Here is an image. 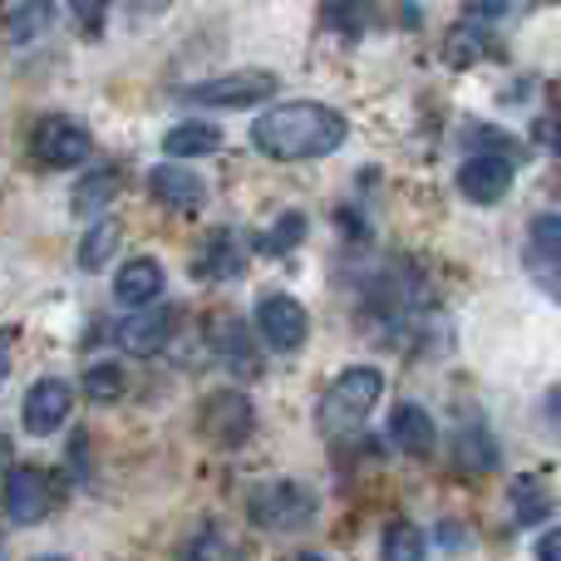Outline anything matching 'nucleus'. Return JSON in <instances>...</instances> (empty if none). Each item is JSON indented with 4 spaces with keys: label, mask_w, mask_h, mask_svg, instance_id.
<instances>
[{
    "label": "nucleus",
    "mask_w": 561,
    "mask_h": 561,
    "mask_svg": "<svg viewBox=\"0 0 561 561\" xmlns=\"http://www.w3.org/2000/svg\"><path fill=\"white\" fill-rule=\"evenodd\" d=\"M513 517L523 527L547 523V517H552V493H547L537 478H517V483H513Z\"/></svg>",
    "instance_id": "obj_20"
},
{
    "label": "nucleus",
    "mask_w": 561,
    "mask_h": 561,
    "mask_svg": "<svg viewBox=\"0 0 561 561\" xmlns=\"http://www.w3.org/2000/svg\"><path fill=\"white\" fill-rule=\"evenodd\" d=\"M30 153L45 168H79L94 153V138H89V128L75 124V118L49 114V118H39L35 134H30Z\"/></svg>",
    "instance_id": "obj_6"
},
{
    "label": "nucleus",
    "mask_w": 561,
    "mask_h": 561,
    "mask_svg": "<svg viewBox=\"0 0 561 561\" xmlns=\"http://www.w3.org/2000/svg\"><path fill=\"white\" fill-rule=\"evenodd\" d=\"M369 20V5L365 0H330L325 5V25L340 30V35H359Z\"/></svg>",
    "instance_id": "obj_26"
},
{
    "label": "nucleus",
    "mask_w": 561,
    "mask_h": 561,
    "mask_svg": "<svg viewBox=\"0 0 561 561\" xmlns=\"http://www.w3.org/2000/svg\"><path fill=\"white\" fill-rule=\"evenodd\" d=\"M256 335H262V345L280 350V355L300 350V345H306V335H310L306 306H300L296 296H286V290L262 296V300H256Z\"/></svg>",
    "instance_id": "obj_7"
},
{
    "label": "nucleus",
    "mask_w": 561,
    "mask_h": 561,
    "mask_svg": "<svg viewBox=\"0 0 561 561\" xmlns=\"http://www.w3.org/2000/svg\"><path fill=\"white\" fill-rule=\"evenodd\" d=\"M247 517H252L256 527H266V533H296V527H306L310 517H316V497L300 483H266L252 493Z\"/></svg>",
    "instance_id": "obj_5"
},
{
    "label": "nucleus",
    "mask_w": 561,
    "mask_h": 561,
    "mask_svg": "<svg viewBox=\"0 0 561 561\" xmlns=\"http://www.w3.org/2000/svg\"><path fill=\"white\" fill-rule=\"evenodd\" d=\"M488 55V35L473 25V20H463V25H454L448 30V39H444V59L454 69H468V65H478V59Z\"/></svg>",
    "instance_id": "obj_21"
},
{
    "label": "nucleus",
    "mask_w": 561,
    "mask_h": 561,
    "mask_svg": "<svg viewBox=\"0 0 561 561\" xmlns=\"http://www.w3.org/2000/svg\"><path fill=\"white\" fill-rule=\"evenodd\" d=\"M114 193H118V173H89L84 183H79V193H75V213H84V217H94L99 207H108L114 203Z\"/></svg>",
    "instance_id": "obj_23"
},
{
    "label": "nucleus",
    "mask_w": 561,
    "mask_h": 561,
    "mask_svg": "<svg viewBox=\"0 0 561 561\" xmlns=\"http://www.w3.org/2000/svg\"><path fill=\"white\" fill-rule=\"evenodd\" d=\"M379 394H385V375H379L375 365H350L345 375H335V385L320 399V409H316L320 428H325V434H350V428H359L369 419V409L379 404Z\"/></svg>",
    "instance_id": "obj_2"
},
{
    "label": "nucleus",
    "mask_w": 561,
    "mask_h": 561,
    "mask_svg": "<svg viewBox=\"0 0 561 561\" xmlns=\"http://www.w3.org/2000/svg\"><path fill=\"white\" fill-rule=\"evenodd\" d=\"M104 5H108V0H69V10L84 20V30H99V15H104Z\"/></svg>",
    "instance_id": "obj_30"
},
{
    "label": "nucleus",
    "mask_w": 561,
    "mask_h": 561,
    "mask_svg": "<svg viewBox=\"0 0 561 561\" xmlns=\"http://www.w3.org/2000/svg\"><path fill=\"white\" fill-rule=\"evenodd\" d=\"M537 561H561V527H547L537 537Z\"/></svg>",
    "instance_id": "obj_31"
},
{
    "label": "nucleus",
    "mask_w": 561,
    "mask_h": 561,
    "mask_svg": "<svg viewBox=\"0 0 561 561\" xmlns=\"http://www.w3.org/2000/svg\"><path fill=\"white\" fill-rule=\"evenodd\" d=\"M389 438H394L399 454L409 458H428L438 444V424L434 414H428L424 404H399L394 414H389Z\"/></svg>",
    "instance_id": "obj_13"
},
{
    "label": "nucleus",
    "mask_w": 561,
    "mask_h": 561,
    "mask_svg": "<svg viewBox=\"0 0 561 561\" xmlns=\"http://www.w3.org/2000/svg\"><path fill=\"white\" fill-rule=\"evenodd\" d=\"M118 340H124L134 355H158V350L173 340V310L168 306H144L118 325Z\"/></svg>",
    "instance_id": "obj_14"
},
{
    "label": "nucleus",
    "mask_w": 561,
    "mask_h": 561,
    "mask_svg": "<svg viewBox=\"0 0 561 561\" xmlns=\"http://www.w3.org/2000/svg\"><path fill=\"white\" fill-rule=\"evenodd\" d=\"M39 561H65V557H39Z\"/></svg>",
    "instance_id": "obj_34"
},
{
    "label": "nucleus",
    "mask_w": 561,
    "mask_h": 561,
    "mask_svg": "<svg viewBox=\"0 0 561 561\" xmlns=\"http://www.w3.org/2000/svg\"><path fill=\"white\" fill-rule=\"evenodd\" d=\"M547 419H552V424L561 428V389H552V394H547Z\"/></svg>",
    "instance_id": "obj_32"
},
{
    "label": "nucleus",
    "mask_w": 561,
    "mask_h": 561,
    "mask_svg": "<svg viewBox=\"0 0 561 561\" xmlns=\"http://www.w3.org/2000/svg\"><path fill=\"white\" fill-rule=\"evenodd\" d=\"M69 399H75V389H69L65 379H39V385L25 394V409H20V414H25V428L35 438L55 434V428L69 419Z\"/></svg>",
    "instance_id": "obj_11"
},
{
    "label": "nucleus",
    "mask_w": 561,
    "mask_h": 561,
    "mask_svg": "<svg viewBox=\"0 0 561 561\" xmlns=\"http://www.w3.org/2000/svg\"><path fill=\"white\" fill-rule=\"evenodd\" d=\"M517 5H523V0H463V20H473V25H488V20L513 15Z\"/></svg>",
    "instance_id": "obj_28"
},
{
    "label": "nucleus",
    "mask_w": 561,
    "mask_h": 561,
    "mask_svg": "<svg viewBox=\"0 0 561 561\" xmlns=\"http://www.w3.org/2000/svg\"><path fill=\"white\" fill-rule=\"evenodd\" d=\"M424 552H428L424 527H414V523H389V527H385L379 561H424Z\"/></svg>",
    "instance_id": "obj_18"
},
{
    "label": "nucleus",
    "mask_w": 561,
    "mask_h": 561,
    "mask_svg": "<svg viewBox=\"0 0 561 561\" xmlns=\"http://www.w3.org/2000/svg\"><path fill=\"white\" fill-rule=\"evenodd\" d=\"M148 193H153L168 213H203V203H207V183L183 163L148 168Z\"/></svg>",
    "instance_id": "obj_9"
},
{
    "label": "nucleus",
    "mask_w": 561,
    "mask_h": 561,
    "mask_svg": "<svg viewBox=\"0 0 561 561\" xmlns=\"http://www.w3.org/2000/svg\"><path fill=\"white\" fill-rule=\"evenodd\" d=\"M533 247L537 252L561 256V217H537L533 222Z\"/></svg>",
    "instance_id": "obj_29"
},
{
    "label": "nucleus",
    "mask_w": 561,
    "mask_h": 561,
    "mask_svg": "<svg viewBox=\"0 0 561 561\" xmlns=\"http://www.w3.org/2000/svg\"><path fill=\"white\" fill-rule=\"evenodd\" d=\"M114 252H118V222L114 217H94V227H89L84 242H79V266H84V272H104Z\"/></svg>",
    "instance_id": "obj_17"
},
{
    "label": "nucleus",
    "mask_w": 561,
    "mask_h": 561,
    "mask_svg": "<svg viewBox=\"0 0 561 561\" xmlns=\"http://www.w3.org/2000/svg\"><path fill=\"white\" fill-rule=\"evenodd\" d=\"M197 276H203V280L242 276V252H237V242H232L227 232H217L213 242H207V252L197 256Z\"/></svg>",
    "instance_id": "obj_19"
},
{
    "label": "nucleus",
    "mask_w": 561,
    "mask_h": 561,
    "mask_svg": "<svg viewBox=\"0 0 561 561\" xmlns=\"http://www.w3.org/2000/svg\"><path fill=\"white\" fill-rule=\"evenodd\" d=\"M458 463L478 468V473H488V468L497 463V448H493V438H488L483 424H468L463 434H458Z\"/></svg>",
    "instance_id": "obj_22"
},
{
    "label": "nucleus",
    "mask_w": 561,
    "mask_h": 561,
    "mask_svg": "<svg viewBox=\"0 0 561 561\" xmlns=\"http://www.w3.org/2000/svg\"><path fill=\"white\" fill-rule=\"evenodd\" d=\"M350 124L340 108L320 104V99H290V104L266 108L252 124V144L262 158L276 163H306V158H325L345 148Z\"/></svg>",
    "instance_id": "obj_1"
},
{
    "label": "nucleus",
    "mask_w": 561,
    "mask_h": 561,
    "mask_svg": "<svg viewBox=\"0 0 561 561\" xmlns=\"http://www.w3.org/2000/svg\"><path fill=\"white\" fill-rule=\"evenodd\" d=\"M49 20H55V5H49V0H25V5L10 10L5 39L10 45H30V39H39L49 30Z\"/></svg>",
    "instance_id": "obj_16"
},
{
    "label": "nucleus",
    "mask_w": 561,
    "mask_h": 561,
    "mask_svg": "<svg viewBox=\"0 0 561 561\" xmlns=\"http://www.w3.org/2000/svg\"><path fill=\"white\" fill-rule=\"evenodd\" d=\"M527 272H533L537 286H542L547 296H552L557 306H561V256H552V252H537V247H533V252H527Z\"/></svg>",
    "instance_id": "obj_27"
},
{
    "label": "nucleus",
    "mask_w": 561,
    "mask_h": 561,
    "mask_svg": "<svg viewBox=\"0 0 561 561\" xmlns=\"http://www.w3.org/2000/svg\"><path fill=\"white\" fill-rule=\"evenodd\" d=\"M197 428H203V438L213 448H242L256 434V409L242 389H217L197 409Z\"/></svg>",
    "instance_id": "obj_3"
},
{
    "label": "nucleus",
    "mask_w": 561,
    "mask_h": 561,
    "mask_svg": "<svg viewBox=\"0 0 561 561\" xmlns=\"http://www.w3.org/2000/svg\"><path fill=\"white\" fill-rule=\"evenodd\" d=\"M222 148V128L217 124H203V118H187V124L168 128L163 138V153L173 158V163H187V158H207Z\"/></svg>",
    "instance_id": "obj_15"
},
{
    "label": "nucleus",
    "mask_w": 561,
    "mask_h": 561,
    "mask_svg": "<svg viewBox=\"0 0 561 561\" xmlns=\"http://www.w3.org/2000/svg\"><path fill=\"white\" fill-rule=\"evenodd\" d=\"M513 173L517 168L507 163L503 153H473L463 168H458V193H463L468 203H478V207H493V203H503L507 197Z\"/></svg>",
    "instance_id": "obj_8"
},
{
    "label": "nucleus",
    "mask_w": 561,
    "mask_h": 561,
    "mask_svg": "<svg viewBox=\"0 0 561 561\" xmlns=\"http://www.w3.org/2000/svg\"><path fill=\"white\" fill-rule=\"evenodd\" d=\"M124 385H128V379H124V369H118V365H94L84 375V394L94 399V404H108V399H118V394H124Z\"/></svg>",
    "instance_id": "obj_25"
},
{
    "label": "nucleus",
    "mask_w": 561,
    "mask_h": 561,
    "mask_svg": "<svg viewBox=\"0 0 561 561\" xmlns=\"http://www.w3.org/2000/svg\"><path fill=\"white\" fill-rule=\"evenodd\" d=\"M280 89V79L272 69H232L222 79H207V84L187 89V104H203V108H256L266 104Z\"/></svg>",
    "instance_id": "obj_4"
},
{
    "label": "nucleus",
    "mask_w": 561,
    "mask_h": 561,
    "mask_svg": "<svg viewBox=\"0 0 561 561\" xmlns=\"http://www.w3.org/2000/svg\"><path fill=\"white\" fill-rule=\"evenodd\" d=\"M163 286H168V272H163V262H153V256H134V262H124L114 276L118 306H134V310L153 306V300L163 296Z\"/></svg>",
    "instance_id": "obj_12"
},
{
    "label": "nucleus",
    "mask_w": 561,
    "mask_h": 561,
    "mask_svg": "<svg viewBox=\"0 0 561 561\" xmlns=\"http://www.w3.org/2000/svg\"><path fill=\"white\" fill-rule=\"evenodd\" d=\"M296 242H306V213H280L276 227L272 232H262V242L256 247H262L266 256H286Z\"/></svg>",
    "instance_id": "obj_24"
},
{
    "label": "nucleus",
    "mask_w": 561,
    "mask_h": 561,
    "mask_svg": "<svg viewBox=\"0 0 561 561\" xmlns=\"http://www.w3.org/2000/svg\"><path fill=\"white\" fill-rule=\"evenodd\" d=\"M537 5H561V0H537Z\"/></svg>",
    "instance_id": "obj_33"
},
{
    "label": "nucleus",
    "mask_w": 561,
    "mask_h": 561,
    "mask_svg": "<svg viewBox=\"0 0 561 561\" xmlns=\"http://www.w3.org/2000/svg\"><path fill=\"white\" fill-rule=\"evenodd\" d=\"M49 513V478L39 468H15L5 478V517L15 527H35Z\"/></svg>",
    "instance_id": "obj_10"
}]
</instances>
